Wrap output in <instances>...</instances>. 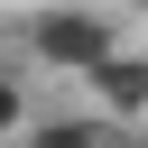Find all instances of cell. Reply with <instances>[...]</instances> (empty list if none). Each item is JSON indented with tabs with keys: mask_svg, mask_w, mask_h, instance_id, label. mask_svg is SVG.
Returning a JSON list of instances; mask_svg holds the SVG:
<instances>
[{
	"mask_svg": "<svg viewBox=\"0 0 148 148\" xmlns=\"http://www.w3.org/2000/svg\"><path fill=\"white\" fill-rule=\"evenodd\" d=\"M111 46H120V18H111L102 0H37V9L18 18V56H28L37 74H65V83H83Z\"/></svg>",
	"mask_w": 148,
	"mask_h": 148,
	"instance_id": "cell-1",
	"label": "cell"
},
{
	"mask_svg": "<svg viewBox=\"0 0 148 148\" xmlns=\"http://www.w3.org/2000/svg\"><path fill=\"white\" fill-rule=\"evenodd\" d=\"M83 92H92L120 130H148V46H111V56L83 74Z\"/></svg>",
	"mask_w": 148,
	"mask_h": 148,
	"instance_id": "cell-2",
	"label": "cell"
},
{
	"mask_svg": "<svg viewBox=\"0 0 148 148\" xmlns=\"http://www.w3.org/2000/svg\"><path fill=\"white\" fill-rule=\"evenodd\" d=\"M28 74H37L28 56H18V65H0V148H9V139H28V120H37V111H28Z\"/></svg>",
	"mask_w": 148,
	"mask_h": 148,
	"instance_id": "cell-3",
	"label": "cell"
},
{
	"mask_svg": "<svg viewBox=\"0 0 148 148\" xmlns=\"http://www.w3.org/2000/svg\"><path fill=\"white\" fill-rule=\"evenodd\" d=\"M120 9H148V0H120Z\"/></svg>",
	"mask_w": 148,
	"mask_h": 148,
	"instance_id": "cell-4",
	"label": "cell"
}]
</instances>
